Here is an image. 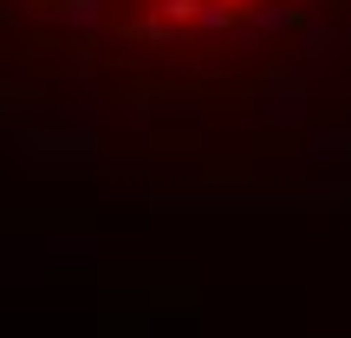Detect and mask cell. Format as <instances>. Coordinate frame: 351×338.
<instances>
[{
  "label": "cell",
  "instance_id": "cell-1",
  "mask_svg": "<svg viewBox=\"0 0 351 338\" xmlns=\"http://www.w3.org/2000/svg\"><path fill=\"white\" fill-rule=\"evenodd\" d=\"M339 0H0V52H33L85 85L267 59L313 39Z\"/></svg>",
  "mask_w": 351,
  "mask_h": 338
}]
</instances>
